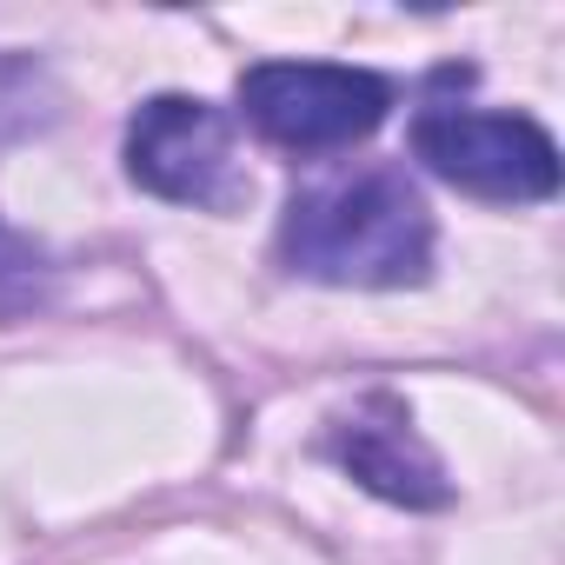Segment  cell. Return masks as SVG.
Returning <instances> with one entry per match:
<instances>
[{"instance_id": "6da1fadb", "label": "cell", "mask_w": 565, "mask_h": 565, "mask_svg": "<svg viewBox=\"0 0 565 565\" xmlns=\"http://www.w3.org/2000/svg\"><path fill=\"white\" fill-rule=\"evenodd\" d=\"M433 253H439V226L426 193L406 180V167H353L320 186H300L273 233V259L294 279L353 287V294L426 287Z\"/></svg>"}, {"instance_id": "52a82bcc", "label": "cell", "mask_w": 565, "mask_h": 565, "mask_svg": "<svg viewBox=\"0 0 565 565\" xmlns=\"http://www.w3.org/2000/svg\"><path fill=\"white\" fill-rule=\"evenodd\" d=\"M61 120V87L47 74V61L21 54V47H0V147L34 140Z\"/></svg>"}, {"instance_id": "7a4b0ae2", "label": "cell", "mask_w": 565, "mask_h": 565, "mask_svg": "<svg viewBox=\"0 0 565 565\" xmlns=\"http://www.w3.org/2000/svg\"><path fill=\"white\" fill-rule=\"evenodd\" d=\"M239 120L279 147V153H347L360 140H373L399 100V87L373 67H347V61H253L233 87Z\"/></svg>"}, {"instance_id": "8992f818", "label": "cell", "mask_w": 565, "mask_h": 565, "mask_svg": "<svg viewBox=\"0 0 565 565\" xmlns=\"http://www.w3.org/2000/svg\"><path fill=\"white\" fill-rule=\"evenodd\" d=\"M54 287H61V259L34 233L0 220V327H21V320L47 313Z\"/></svg>"}, {"instance_id": "5b68a950", "label": "cell", "mask_w": 565, "mask_h": 565, "mask_svg": "<svg viewBox=\"0 0 565 565\" xmlns=\"http://www.w3.org/2000/svg\"><path fill=\"white\" fill-rule=\"evenodd\" d=\"M327 459L360 492H373L399 512H446L452 505V479H446L439 452L419 439L413 406L399 393H366L353 413H340L327 426Z\"/></svg>"}, {"instance_id": "277c9868", "label": "cell", "mask_w": 565, "mask_h": 565, "mask_svg": "<svg viewBox=\"0 0 565 565\" xmlns=\"http://www.w3.org/2000/svg\"><path fill=\"white\" fill-rule=\"evenodd\" d=\"M120 167L140 193L167 206H200V213H233L253 180L233 147V114L213 107L206 94H153L134 107Z\"/></svg>"}, {"instance_id": "3957f363", "label": "cell", "mask_w": 565, "mask_h": 565, "mask_svg": "<svg viewBox=\"0 0 565 565\" xmlns=\"http://www.w3.org/2000/svg\"><path fill=\"white\" fill-rule=\"evenodd\" d=\"M413 160L492 206H539L558 193V140L499 107H466V100H426L413 114Z\"/></svg>"}]
</instances>
